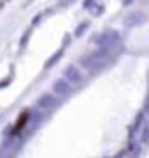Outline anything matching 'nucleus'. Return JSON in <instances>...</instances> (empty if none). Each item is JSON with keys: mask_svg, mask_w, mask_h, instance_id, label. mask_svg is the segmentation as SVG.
Wrapping results in <instances>:
<instances>
[{"mask_svg": "<svg viewBox=\"0 0 149 158\" xmlns=\"http://www.w3.org/2000/svg\"><path fill=\"white\" fill-rule=\"evenodd\" d=\"M107 59H109V52L99 49L97 52L89 54V56H85L83 59H80V64L89 71H99L107 64Z\"/></svg>", "mask_w": 149, "mask_h": 158, "instance_id": "obj_1", "label": "nucleus"}, {"mask_svg": "<svg viewBox=\"0 0 149 158\" xmlns=\"http://www.w3.org/2000/svg\"><path fill=\"white\" fill-rule=\"evenodd\" d=\"M92 42H95L103 51L109 52L111 47H116L118 44H120V33H118L116 30H107V31H104V33L94 35Z\"/></svg>", "mask_w": 149, "mask_h": 158, "instance_id": "obj_2", "label": "nucleus"}, {"mask_svg": "<svg viewBox=\"0 0 149 158\" xmlns=\"http://www.w3.org/2000/svg\"><path fill=\"white\" fill-rule=\"evenodd\" d=\"M64 80L68 84H80L82 82V71H78V68H74V66H68L64 70Z\"/></svg>", "mask_w": 149, "mask_h": 158, "instance_id": "obj_3", "label": "nucleus"}, {"mask_svg": "<svg viewBox=\"0 0 149 158\" xmlns=\"http://www.w3.org/2000/svg\"><path fill=\"white\" fill-rule=\"evenodd\" d=\"M146 23V16L142 12H134V14H128L123 19V24L125 26H137V24Z\"/></svg>", "mask_w": 149, "mask_h": 158, "instance_id": "obj_4", "label": "nucleus"}, {"mask_svg": "<svg viewBox=\"0 0 149 158\" xmlns=\"http://www.w3.org/2000/svg\"><path fill=\"white\" fill-rule=\"evenodd\" d=\"M52 89H54V92H56L57 96H66V94H70V84H68L66 80H56L54 85H52Z\"/></svg>", "mask_w": 149, "mask_h": 158, "instance_id": "obj_5", "label": "nucleus"}, {"mask_svg": "<svg viewBox=\"0 0 149 158\" xmlns=\"http://www.w3.org/2000/svg\"><path fill=\"white\" fill-rule=\"evenodd\" d=\"M38 108H42V110H49V108H52L54 104H56V99H54V96H50V94H43L42 98L38 99Z\"/></svg>", "mask_w": 149, "mask_h": 158, "instance_id": "obj_6", "label": "nucleus"}, {"mask_svg": "<svg viewBox=\"0 0 149 158\" xmlns=\"http://www.w3.org/2000/svg\"><path fill=\"white\" fill-rule=\"evenodd\" d=\"M28 120H30V113H28V111H23V113H21V116L18 118V122H16L14 130H12V132H14V134H18L19 130H23L24 125L28 123Z\"/></svg>", "mask_w": 149, "mask_h": 158, "instance_id": "obj_7", "label": "nucleus"}, {"mask_svg": "<svg viewBox=\"0 0 149 158\" xmlns=\"http://www.w3.org/2000/svg\"><path fill=\"white\" fill-rule=\"evenodd\" d=\"M89 9H90V12H92V16H95V18H97V16H103V12H104V5L101 4V2H95L94 5H90Z\"/></svg>", "mask_w": 149, "mask_h": 158, "instance_id": "obj_8", "label": "nucleus"}, {"mask_svg": "<svg viewBox=\"0 0 149 158\" xmlns=\"http://www.w3.org/2000/svg\"><path fill=\"white\" fill-rule=\"evenodd\" d=\"M62 52H64V51H62V49H59V51H57L56 54H54V56H52L50 59H49V61H47V63H45V68H50L52 64H56L57 61H59V57L62 56Z\"/></svg>", "mask_w": 149, "mask_h": 158, "instance_id": "obj_9", "label": "nucleus"}, {"mask_svg": "<svg viewBox=\"0 0 149 158\" xmlns=\"http://www.w3.org/2000/svg\"><path fill=\"white\" fill-rule=\"evenodd\" d=\"M87 28H89V23H87V21H83L82 24H78V26H76V30H74V37H80V35H82V33H83Z\"/></svg>", "mask_w": 149, "mask_h": 158, "instance_id": "obj_10", "label": "nucleus"}, {"mask_svg": "<svg viewBox=\"0 0 149 158\" xmlns=\"http://www.w3.org/2000/svg\"><path fill=\"white\" fill-rule=\"evenodd\" d=\"M142 143H149V127H144V130H142Z\"/></svg>", "mask_w": 149, "mask_h": 158, "instance_id": "obj_11", "label": "nucleus"}, {"mask_svg": "<svg viewBox=\"0 0 149 158\" xmlns=\"http://www.w3.org/2000/svg\"><path fill=\"white\" fill-rule=\"evenodd\" d=\"M90 5H92V0H85V4H83V7H85V9H89Z\"/></svg>", "mask_w": 149, "mask_h": 158, "instance_id": "obj_12", "label": "nucleus"}, {"mask_svg": "<svg viewBox=\"0 0 149 158\" xmlns=\"http://www.w3.org/2000/svg\"><path fill=\"white\" fill-rule=\"evenodd\" d=\"M9 82H10V77H9L7 80H4V82H0V87H5V85L9 84Z\"/></svg>", "mask_w": 149, "mask_h": 158, "instance_id": "obj_13", "label": "nucleus"}, {"mask_svg": "<svg viewBox=\"0 0 149 158\" xmlns=\"http://www.w3.org/2000/svg\"><path fill=\"white\" fill-rule=\"evenodd\" d=\"M40 19H42V14H37V18L33 19V23H38V21H40Z\"/></svg>", "mask_w": 149, "mask_h": 158, "instance_id": "obj_14", "label": "nucleus"}, {"mask_svg": "<svg viewBox=\"0 0 149 158\" xmlns=\"http://www.w3.org/2000/svg\"><path fill=\"white\" fill-rule=\"evenodd\" d=\"M4 2H5V0H0V7H2V5H4Z\"/></svg>", "mask_w": 149, "mask_h": 158, "instance_id": "obj_15", "label": "nucleus"}]
</instances>
